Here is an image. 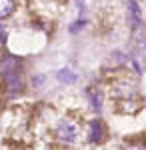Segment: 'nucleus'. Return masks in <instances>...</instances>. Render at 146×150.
Returning a JSON list of instances; mask_svg holds the SVG:
<instances>
[{
    "mask_svg": "<svg viewBox=\"0 0 146 150\" xmlns=\"http://www.w3.org/2000/svg\"><path fill=\"white\" fill-rule=\"evenodd\" d=\"M128 22L132 26V30H136L142 22V12H140V6L136 0H128Z\"/></svg>",
    "mask_w": 146,
    "mask_h": 150,
    "instance_id": "obj_2",
    "label": "nucleus"
},
{
    "mask_svg": "<svg viewBox=\"0 0 146 150\" xmlns=\"http://www.w3.org/2000/svg\"><path fill=\"white\" fill-rule=\"evenodd\" d=\"M126 150H146V148H142V146H136V144H132V146H126Z\"/></svg>",
    "mask_w": 146,
    "mask_h": 150,
    "instance_id": "obj_7",
    "label": "nucleus"
},
{
    "mask_svg": "<svg viewBox=\"0 0 146 150\" xmlns=\"http://www.w3.org/2000/svg\"><path fill=\"white\" fill-rule=\"evenodd\" d=\"M14 12V0H0V18H8Z\"/></svg>",
    "mask_w": 146,
    "mask_h": 150,
    "instance_id": "obj_4",
    "label": "nucleus"
},
{
    "mask_svg": "<svg viewBox=\"0 0 146 150\" xmlns=\"http://www.w3.org/2000/svg\"><path fill=\"white\" fill-rule=\"evenodd\" d=\"M56 136L58 140H62L66 144H72L80 136V126L74 120H60V124L56 126Z\"/></svg>",
    "mask_w": 146,
    "mask_h": 150,
    "instance_id": "obj_1",
    "label": "nucleus"
},
{
    "mask_svg": "<svg viewBox=\"0 0 146 150\" xmlns=\"http://www.w3.org/2000/svg\"><path fill=\"white\" fill-rule=\"evenodd\" d=\"M0 104H2V102H0Z\"/></svg>",
    "mask_w": 146,
    "mask_h": 150,
    "instance_id": "obj_8",
    "label": "nucleus"
},
{
    "mask_svg": "<svg viewBox=\"0 0 146 150\" xmlns=\"http://www.w3.org/2000/svg\"><path fill=\"white\" fill-rule=\"evenodd\" d=\"M68 72H70V70H60V72H58V78H60V80H66V82H74V76L68 74Z\"/></svg>",
    "mask_w": 146,
    "mask_h": 150,
    "instance_id": "obj_5",
    "label": "nucleus"
},
{
    "mask_svg": "<svg viewBox=\"0 0 146 150\" xmlns=\"http://www.w3.org/2000/svg\"><path fill=\"white\" fill-rule=\"evenodd\" d=\"M6 40V28H4V24H0V42H4Z\"/></svg>",
    "mask_w": 146,
    "mask_h": 150,
    "instance_id": "obj_6",
    "label": "nucleus"
},
{
    "mask_svg": "<svg viewBox=\"0 0 146 150\" xmlns=\"http://www.w3.org/2000/svg\"><path fill=\"white\" fill-rule=\"evenodd\" d=\"M90 142H100L102 136H104V128H102L100 120H92L90 122Z\"/></svg>",
    "mask_w": 146,
    "mask_h": 150,
    "instance_id": "obj_3",
    "label": "nucleus"
}]
</instances>
